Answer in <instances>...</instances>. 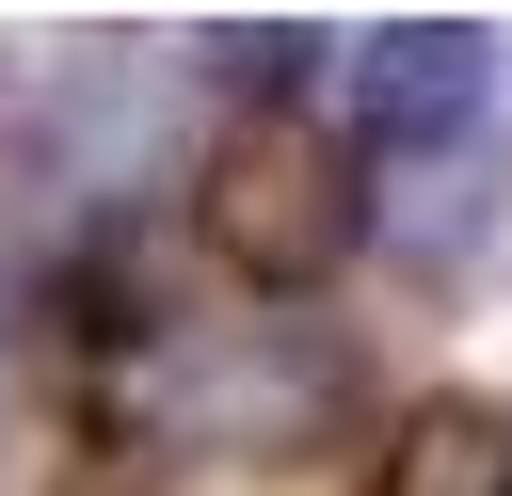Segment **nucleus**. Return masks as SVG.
Segmentation results:
<instances>
[{
    "label": "nucleus",
    "instance_id": "7",
    "mask_svg": "<svg viewBox=\"0 0 512 496\" xmlns=\"http://www.w3.org/2000/svg\"><path fill=\"white\" fill-rule=\"evenodd\" d=\"M304 64H320V32H288V16H272V32H208V80H240L256 112H288Z\"/></svg>",
    "mask_w": 512,
    "mask_h": 496
},
{
    "label": "nucleus",
    "instance_id": "3",
    "mask_svg": "<svg viewBox=\"0 0 512 496\" xmlns=\"http://www.w3.org/2000/svg\"><path fill=\"white\" fill-rule=\"evenodd\" d=\"M352 80H368V128L384 144H464L496 112V32L480 16H400V32L352 48Z\"/></svg>",
    "mask_w": 512,
    "mask_h": 496
},
{
    "label": "nucleus",
    "instance_id": "6",
    "mask_svg": "<svg viewBox=\"0 0 512 496\" xmlns=\"http://www.w3.org/2000/svg\"><path fill=\"white\" fill-rule=\"evenodd\" d=\"M368 496H512V416L496 400H416L384 432V480Z\"/></svg>",
    "mask_w": 512,
    "mask_h": 496
},
{
    "label": "nucleus",
    "instance_id": "5",
    "mask_svg": "<svg viewBox=\"0 0 512 496\" xmlns=\"http://www.w3.org/2000/svg\"><path fill=\"white\" fill-rule=\"evenodd\" d=\"M160 112H176V80H160V64L80 48V64H64V96H48V176H64V192H112L128 160H160Z\"/></svg>",
    "mask_w": 512,
    "mask_h": 496
},
{
    "label": "nucleus",
    "instance_id": "1",
    "mask_svg": "<svg viewBox=\"0 0 512 496\" xmlns=\"http://www.w3.org/2000/svg\"><path fill=\"white\" fill-rule=\"evenodd\" d=\"M128 416L160 448H208V464H304L352 432V352L272 304V320H192V336H144L128 352Z\"/></svg>",
    "mask_w": 512,
    "mask_h": 496
},
{
    "label": "nucleus",
    "instance_id": "4",
    "mask_svg": "<svg viewBox=\"0 0 512 496\" xmlns=\"http://www.w3.org/2000/svg\"><path fill=\"white\" fill-rule=\"evenodd\" d=\"M368 224H384V256H400V272H464V256H480V224H496V128H464V144H384Z\"/></svg>",
    "mask_w": 512,
    "mask_h": 496
},
{
    "label": "nucleus",
    "instance_id": "2",
    "mask_svg": "<svg viewBox=\"0 0 512 496\" xmlns=\"http://www.w3.org/2000/svg\"><path fill=\"white\" fill-rule=\"evenodd\" d=\"M192 224L256 304H304V288H336L368 256V160L336 128H304V112H240L208 144V176H192Z\"/></svg>",
    "mask_w": 512,
    "mask_h": 496
}]
</instances>
